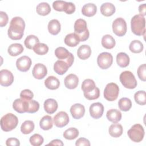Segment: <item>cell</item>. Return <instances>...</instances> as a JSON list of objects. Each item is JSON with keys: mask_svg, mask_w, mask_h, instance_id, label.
<instances>
[{"mask_svg": "<svg viewBox=\"0 0 146 146\" xmlns=\"http://www.w3.org/2000/svg\"><path fill=\"white\" fill-rule=\"evenodd\" d=\"M58 107V103L54 99H48L44 102V109L47 113H54L57 110Z\"/></svg>", "mask_w": 146, "mask_h": 146, "instance_id": "20", "label": "cell"}, {"mask_svg": "<svg viewBox=\"0 0 146 146\" xmlns=\"http://www.w3.org/2000/svg\"><path fill=\"white\" fill-rule=\"evenodd\" d=\"M66 1H55L52 3L54 9L58 11H64V8L66 4Z\"/></svg>", "mask_w": 146, "mask_h": 146, "instance_id": "47", "label": "cell"}, {"mask_svg": "<svg viewBox=\"0 0 146 146\" xmlns=\"http://www.w3.org/2000/svg\"><path fill=\"white\" fill-rule=\"evenodd\" d=\"M33 75L37 79H42L44 78L47 74L46 67L42 63L36 64L33 69Z\"/></svg>", "mask_w": 146, "mask_h": 146, "instance_id": "15", "label": "cell"}, {"mask_svg": "<svg viewBox=\"0 0 146 146\" xmlns=\"http://www.w3.org/2000/svg\"><path fill=\"white\" fill-rule=\"evenodd\" d=\"M137 75L140 80L143 82L146 80V65L143 64L137 68Z\"/></svg>", "mask_w": 146, "mask_h": 146, "instance_id": "45", "label": "cell"}, {"mask_svg": "<svg viewBox=\"0 0 146 146\" xmlns=\"http://www.w3.org/2000/svg\"><path fill=\"white\" fill-rule=\"evenodd\" d=\"M75 11V5L70 2H66L64 8V11L67 14H71L74 13Z\"/></svg>", "mask_w": 146, "mask_h": 146, "instance_id": "48", "label": "cell"}, {"mask_svg": "<svg viewBox=\"0 0 146 146\" xmlns=\"http://www.w3.org/2000/svg\"><path fill=\"white\" fill-rule=\"evenodd\" d=\"M69 122V117L68 114L64 111H60L54 117V123L59 128L66 126Z\"/></svg>", "mask_w": 146, "mask_h": 146, "instance_id": "12", "label": "cell"}, {"mask_svg": "<svg viewBox=\"0 0 146 146\" xmlns=\"http://www.w3.org/2000/svg\"><path fill=\"white\" fill-rule=\"evenodd\" d=\"M61 26L59 21L54 19L51 20L48 24V30L50 34L55 35L59 34L60 31Z\"/></svg>", "mask_w": 146, "mask_h": 146, "instance_id": "28", "label": "cell"}, {"mask_svg": "<svg viewBox=\"0 0 146 146\" xmlns=\"http://www.w3.org/2000/svg\"><path fill=\"white\" fill-rule=\"evenodd\" d=\"M18 124V119L14 114L8 113L1 119V128L5 132H9L16 128Z\"/></svg>", "mask_w": 146, "mask_h": 146, "instance_id": "4", "label": "cell"}, {"mask_svg": "<svg viewBox=\"0 0 146 146\" xmlns=\"http://www.w3.org/2000/svg\"><path fill=\"white\" fill-rule=\"evenodd\" d=\"M78 83L79 79L75 74H70L64 78V85L68 89L72 90L76 88Z\"/></svg>", "mask_w": 146, "mask_h": 146, "instance_id": "18", "label": "cell"}, {"mask_svg": "<svg viewBox=\"0 0 146 146\" xmlns=\"http://www.w3.org/2000/svg\"><path fill=\"white\" fill-rule=\"evenodd\" d=\"M131 27L132 33L136 35H144L145 33V19L140 14L134 15L131 21Z\"/></svg>", "mask_w": 146, "mask_h": 146, "instance_id": "2", "label": "cell"}, {"mask_svg": "<svg viewBox=\"0 0 146 146\" xmlns=\"http://www.w3.org/2000/svg\"><path fill=\"white\" fill-rule=\"evenodd\" d=\"M87 26L86 21L83 19H78L74 23V33L80 42L86 41L89 38L90 33Z\"/></svg>", "mask_w": 146, "mask_h": 146, "instance_id": "3", "label": "cell"}, {"mask_svg": "<svg viewBox=\"0 0 146 146\" xmlns=\"http://www.w3.org/2000/svg\"><path fill=\"white\" fill-rule=\"evenodd\" d=\"M119 94V88L117 84L115 83H108L104 90V98L110 102L115 100Z\"/></svg>", "mask_w": 146, "mask_h": 146, "instance_id": "7", "label": "cell"}, {"mask_svg": "<svg viewBox=\"0 0 146 146\" xmlns=\"http://www.w3.org/2000/svg\"><path fill=\"white\" fill-rule=\"evenodd\" d=\"M30 144L33 146H39L43 143L44 139L43 137L38 133H35L30 137Z\"/></svg>", "mask_w": 146, "mask_h": 146, "instance_id": "42", "label": "cell"}, {"mask_svg": "<svg viewBox=\"0 0 146 146\" xmlns=\"http://www.w3.org/2000/svg\"><path fill=\"white\" fill-rule=\"evenodd\" d=\"M34 51L38 55H43L48 51V47L43 43H38L33 48Z\"/></svg>", "mask_w": 146, "mask_h": 146, "instance_id": "40", "label": "cell"}, {"mask_svg": "<svg viewBox=\"0 0 146 146\" xmlns=\"http://www.w3.org/2000/svg\"><path fill=\"white\" fill-rule=\"evenodd\" d=\"M134 99L136 103L139 105H145L146 103V95L144 91H137L134 95Z\"/></svg>", "mask_w": 146, "mask_h": 146, "instance_id": "41", "label": "cell"}, {"mask_svg": "<svg viewBox=\"0 0 146 146\" xmlns=\"http://www.w3.org/2000/svg\"><path fill=\"white\" fill-rule=\"evenodd\" d=\"M139 11L141 15L144 16L146 14V5L145 3L140 5L139 7Z\"/></svg>", "mask_w": 146, "mask_h": 146, "instance_id": "52", "label": "cell"}, {"mask_svg": "<svg viewBox=\"0 0 146 146\" xmlns=\"http://www.w3.org/2000/svg\"><path fill=\"white\" fill-rule=\"evenodd\" d=\"M116 42L115 39L110 35L106 34L102 37V45L107 49H111L115 46Z\"/></svg>", "mask_w": 146, "mask_h": 146, "instance_id": "30", "label": "cell"}, {"mask_svg": "<svg viewBox=\"0 0 146 146\" xmlns=\"http://www.w3.org/2000/svg\"><path fill=\"white\" fill-rule=\"evenodd\" d=\"M115 10L116 9L114 5L110 2L104 3L100 6V12L106 17L112 15L115 13Z\"/></svg>", "mask_w": 146, "mask_h": 146, "instance_id": "22", "label": "cell"}, {"mask_svg": "<svg viewBox=\"0 0 146 146\" xmlns=\"http://www.w3.org/2000/svg\"><path fill=\"white\" fill-rule=\"evenodd\" d=\"M119 78L122 85L127 88L133 89L137 86L136 79L134 75L129 71L122 72Z\"/></svg>", "mask_w": 146, "mask_h": 146, "instance_id": "6", "label": "cell"}, {"mask_svg": "<svg viewBox=\"0 0 146 146\" xmlns=\"http://www.w3.org/2000/svg\"><path fill=\"white\" fill-rule=\"evenodd\" d=\"M63 137L67 140H73L76 139L79 135V131L74 127H71L66 129L63 132Z\"/></svg>", "mask_w": 146, "mask_h": 146, "instance_id": "39", "label": "cell"}, {"mask_svg": "<svg viewBox=\"0 0 146 146\" xmlns=\"http://www.w3.org/2000/svg\"><path fill=\"white\" fill-rule=\"evenodd\" d=\"M97 11L96 6L92 3L85 4L82 9V13L84 16L91 17L95 15Z\"/></svg>", "mask_w": 146, "mask_h": 146, "instance_id": "23", "label": "cell"}, {"mask_svg": "<svg viewBox=\"0 0 146 146\" xmlns=\"http://www.w3.org/2000/svg\"><path fill=\"white\" fill-rule=\"evenodd\" d=\"M23 47L20 43L11 44L8 47V53L12 56H16L21 54L23 51Z\"/></svg>", "mask_w": 146, "mask_h": 146, "instance_id": "29", "label": "cell"}, {"mask_svg": "<svg viewBox=\"0 0 146 146\" xmlns=\"http://www.w3.org/2000/svg\"><path fill=\"white\" fill-rule=\"evenodd\" d=\"M34 127V123L33 121L26 120L21 125V131L23 134L27 135L33 131Z\"/></svg>", "mask_w": 146, "mask_h": 146, "instance_id": "35", "label": "cell"}, {"mask_svg": "<svg viewBox=\"0 0 146 146\" xmlns=\"http://www.w3.org/2000/svg\"><path fill=\"white\" fill-rule=\"evenodd\" d=\"M118 106L120 110L128 111L132 107L131 100L128 98H122L118 102Z\"/></svg>", "mask_w": 146, "mask_h": 146, "instance_id": "36", "label": "cell"}, {"mask_svg": "<svg viewBox=\"0 0 146 146\" xmlns=\"http://www.w3.org/2000/svg\"><path fill=\"white\" fill-rule=\"evenodd\" d=\"M14 110L19 113L27 112L28 110V100L21 98L15 99L13 103Z\"/></svg>", "mask_w": 146, "mask_h": 146, "instance_id": "16", "label": "cell"}, {"mask_svg": "<svg viewBox=\"0 0 146 146\" xmlns=\"http://www.w3.org/2000/svg\"><path fill=\"white\" fill-rule=\"evenodd\" d=\"M55 55L59 60H64L70 67L73 64L74 59V55L66 48L63 47H57L55 50Z\"/></svg>", "mask_w": 146, "mask_h": 146, "instance_id": "8", "label": "cell"}, {"mask_svg": "<svg viewBox=\"0 0 146 146\" xmlns=\"http://www.w3.org/2000/svg\"><path fill=\"white\" fill-rule=\"evenodd\" d=\"M45 86L51 90H56L60 86V82L59 79L54 76H49L44 80Z\"/></svg>", "mask_w": 146, "mask_h": 146, "instance_id": "25", "label": "cell"}, {"mask_svg": "<svg viewBox=\"0 0 146 146\" xmlns=\"http://www.w3.org/2000/svg\"><path fill=\"white\" fill-rule=\"evenodd\" d=\"M47 145H61L63 146L64 144L62 142V140H59V139H55L52 140L50 143H49Z\"/></svg>", "mask_w": 146, "mask_h": 146, "instance_id": "53", "label": "cell"}, {"mask_svg": "<svg viewBox=\"0 0 146 146\" xmlns=\"http://www.w3.org/2000/svg\"><path fill=\"white\" fill-rule=\"evenodd\" d=\"M83 94H84V97L87 99L90 100H95V99L99 98V97L100 96V90H99V88L96 87L95 88V89L93 90L92 91H91L89 92L83 93Z\"/></svg>", "mask_w": 146, "mask_h": 146, "instance_id": "43", "label": "cell"}, {"mask_svg": "<svg viewBox=\"0 0 146 146\" xmlns=\"http://www.w3.org/2000/svg\"><path fill=\"white\" fill-rule=\"evenodd\" d=\"M31 65V59L26 55L18 58L16 61V66L18 70L22 72L27 71Z\"/></svg>", "mask_w": 146, "mask_h": 146, "instance_id": "13", "label": "cell"}, {"mask_svg": "<svg viewBox=\"0 0 146 146\" xmlns=\"http://www.w3.org/2000/svg\"><path fill=\"white\" fill-rule=\"evenodd\" d=\"M91 54V47L87 44H83L80 46L77 51L78 56L82 60H86L88 59Z\"/></svg>", "mask_w": 146, "mask_h": 146, "instance_id": "21", "label": "cell"}, {"mask_svg": "<svg viewBox=\"0 0 146 146\" xmlns=\"http://www.w3.org/2000/svg\"><path fill=\"white\" fill-rule=\"evenodd\" d=\"M129 57L125 52H119L116 55V62L119 66L122 68L126 67L129 63Z\"/></svg>", "mask_w": 146, "mask_h": 146, "instance_id": "27", "label": "cell"}, {"mask_svg": "<svg viewBox=\"0 0 146 146\" xmlns=\"http://www.w3.org/2000/svg\"><path fill=\"white\" fill-rule=\"evenodd\" d=\"M14 82V76L11 71L6 69L0 71V84L4 87L10 86Z\"/></svg>", "mask_w": 146, "mask_h": 146, "instance_id": "11", "label": "cell"}, {"mask_svg": "<svg viewBox=\"0 0 146 146\" xmlns=\"http://www.w3.org/2000/svg\"><path fill=\"white\" fill-rule=\"evenodd\" d=\"M40 127L43 130H48L52 127L53 122L51 116L49 115L44 116L39 121Z\"/></svg>", "mask_w": 146, "mask_h": 146, "instance_id": "32", "label": "cell"}, {"mask_svg": "<svg viewBox=\"0 0 146 146\" xmlns=\"http://www.w3.org/2000/svg\"><path fill=\"white\" fill-rule=\"evenodd\" d=\"M89 111L91 116L97 119L102 116L104 112V106L99 102L94 103L90 106Z\"/></svg>", "mask_w": 146, "mask_h": 146, "instance_id": "14", "label": "cell"}, {"mask_svg": "<svg viewBox=\"0 0 146 146\" xmlns=\"http://www.w3.org/2000/svg\"><path fill=\"white\" fill-rule=\"evenodd\" d=\"M70 112L74 119H79L84 115V106L80 103H76L71 107Z\"/></svg>", "mask_w": 146, "mask_h": 146, "instance_id": "17", "label": "cell"}, {"mask_svg": "<svg viewBox=\"0 0 146 146\" xmlns=\"http://www.w3.org/2000/svg\"><path fill=\"white\" fill-rule=\"evenodd\" d=\"M113 62V56L111 54L107 52L100 53L97 58V63L99 67L103 70L110 67Z\"/></svg>", "mask_w": 146, "mask_h": 146, "instance_id": "10", "label": "cell"}, {"mask_svg": "<svg viewBox=\"0 0 146 146\" xmlns=\"http://www.w3.org/2000/svg\"><path fill=\"white\" fill-rule=\"evenodd\" d=\"M95 87L96 85L94 81L90 79H85L82 84V90L83 93L89 92L94 90Z\"/></svg>", "mask_w": 146, "mask_h": 146, "instance_id": "37", "label": "cell"}, {"mask_svg": "<svg viewBox=\"0 0 146 146\" xmlns=\"http://www.w3.org/2000/svg\"><path fill=\"white\" fill-rule=\"evenodd\" d=\"M20 97L22 99L30 100L33 99L34 97V94L31 90L28 89H25L21 91L20 94Z\"/></svg>", "mask_w": 146, "mask_h": 146, "instance_id": "46", "label": "cell"}, {"mask_svg": "<svg viewBox=\"0 0 146 146\" xmlns=\"http://www.w3.org/2000/svg\"><path fill=\"white\" fill-rule=\"evenodd\" d=\"M70 66L68 64L64 61L62 60H58L55 62L54 64V70L58 75H63L65 74Z\"/></svg>", "mask_w": 146, "mask_h": 146, "instance_id": "19", "label": "cell"}, {"mask_svg": "<svg viewBox=\"0 0 146 146\" xmlns=\"http://www.w3.org/2000/svg\"><path fill=\"white\" fill-rule=\"evenodd\" d=\"M106 116L109 121L115 123L119 122L121 120V113L118 110L111 109L107 112Z\"/></svg>", "mask_w": 146, "mask_h": 146, "instance_id": "24", "label": "cell"}, {"mask_svg": "<svg viewBox=\"0 0 146 146\" xmlns=\"http://www.w3.org/2000/svg\"><path fill=\"white\" fill-rule=\"evenodd\" d=\"M6 144L7 146H19L20 145V142L17 138L10 137L6 141Z\"/></svg>", "mask_w": 146, "mask_h": 146, "instance_id": "50", "label": "cell"}, {"mask_svg": "<svg viewBox=\"0 0 146 146\" xmlns=\"http://www.w3.org/2000/svg\"><path fill=\"white\" fill-rule=\"evenodd\" d=\"M25 29L24 20L19 17H15L10 21L7 34L13 40H19L23 35Z\"/></svg>", "mask_w": 146, "mask_h": 146, "instance_id": "1", "label": "cell"}, {"mask_svg": "<svg viewBox=\"0 0 146 146\" xmlns=\"http://www.w3.org/2000/svg\"><path fill=\"white\" fill-rule=\"evenodd\" d=\"M108 132L112 137H119L122 135L123 128L121 124L115 123L110 125L108 129Z\"/></svg>", "mask_w": 146, "mask_h": 146, "instance_id": "26", "label": "cell"}, {"mask_svg": "<svg viewBox=\"0 0 146 146\" xmlns=\"http://www.w3.org/2000/svg\"><path fill=\"white\" fill-rule=\"evenodd\" d=\"M8 16L4 11H0V26L1 27L5 26L8 23Z\"/></svg>", "mask_w": 146, "mask_h": 146, "instance_id": "49", "label": "cell"}, {"mask_svg": "<svg viewBox=\"0 0 146 146\" xmlns=\"http://www.w3.org/2000/svg\"><path fill=\"white\" fill-rule=\"evenodd\" d=\"M75 145L76 146H90V143L89 140L84 137H80L78 139L75 143Z\"/></svg>", "mask_w": 146, "mask_h": 146, "instance_id": "51", "label": "cell"}, {"mask_svg": "<svg viewBox=\"0 0 146 146\" xmlns=\"http://www.w3.org/2000/svg\"><path fill=\"white\" fill-rule=\"evenodd\" d=\"M64 43L69 47H75L80 42V40L75 33L67 34L64 38Z\"/></svg>", "mask_w": 146, "mask_h": 146, "instance_id": "31", "label": "cell"}, {"mask_svg": "<svg viewBox=\"0 0 146 146\" xmlns=\"http://www.w3.org/2000/svg\"><path fill=\"white\" fill-rule=\"evenodd\" d=\"M39 108V104L38 102L34 100H28V113H35L38 111Z\"/></svg>", "mask_w": 146, "mask_h": 146, "instance_id": "44", "label": "cell"}, {"mask_svg": "<svg viewBox=\"0 0 146 146\" xmlns=\"http://www.w3.org/2000/svg\"><path fill=\"white\" fill-rule=\"evenodd\" d=\"M143 44L139 40L132 41L129 46V50L133 53H140L143 50Z\"/></svg>", "mask_w": 146, "mask_h": 146, "instance_id": "38", "label": "cell"}, {"mask_svg": "<svg viewBox=\"0 0 146 146\" xmlns=\"http://www.w3.org/2000/svg\"><path fill=\"white\" fill-rule=\"evenodd\" d=\"M144 128L140 124H134L127 132L129 139L135 143L141 141L144 138Z\"/></svg>", "mask_w": 146, "mask_h": 146, "instance_id": "5", "label": "cell"}, {"mask_svg": "<svg viewBox=\"0 0 146 146\" xmlns=\"http://www.w3.org/2000/svg\"><path fill=\"white\" fill-rule=\"evenodd\" d=\"M36 11L37 14L39 15L45 16L50 13L51 7L48 3L41 2L37 5L36 7Z\"/></svg>", "mask_w": 146, "mask_h": 146, "instance_id": "33", "label": "cell"}, {"mask_svg": "<svg viewBox=\"0 0 146 146\" xmlns=\"http://www.w3.org/2000/svg\"><path fill=\"white\" fill-rule=\"evenodd\" d=\"M113 32L118 36H124L127 32V23L122 18H117L112 23Z\"/></svg>", "mask_w": 146, "mask_h": 146, "instance_id": "9", "label": "cell"}, {"mask_svg": "<svg viewBox=\"0 0 146 146\" xmlns=\"http://www.w3.org/2000/svg\"><path fill=\"white\" fill-rule=\"evenodd\" d=\"M38 43H39L38 38L34 35H30L27 36L24 42L26 47L29 49H33V47Z\"/></svg>", "mask_w": 146, "mask_h": 146, "instance_id": "34", "label": "cell"}]
</instances>
